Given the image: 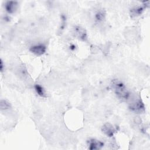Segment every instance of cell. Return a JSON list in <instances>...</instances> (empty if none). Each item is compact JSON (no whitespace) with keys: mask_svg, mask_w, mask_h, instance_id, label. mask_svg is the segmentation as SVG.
Listing matches in <instances>:
<instances>
[{"mask_svg":"<svg viewBox=\"0 0 150 150\" xmlns=\"http://www.w3.org/2000/svg\"><path fill=\"white\" fill-rule=\"evenodd\" d=\"M112 86L115 94L119 98L125 100L128 99L129 93L127 90L125 85L122 82L115 80L113 81Z\"/></svg>","mask_w":150,"mask_h":150,"instance_id":"6da1fadb","label":"cell"},{"mask_svg":"<svg viewBox=\"0 0 150 150\" xmlns=\"http://www.w3.org/2000/svg\"><path fill=\"white\" fill-rule=\"evenodd\" d=\"M130 100L129 103V108L137 113H141L144 111V105L139 98H128Z\"/></svg>","mask_w":150,"mask_h":150,"instance_id":"7a4b0ae2","label":"cell"},{"mask_svg":"<svg viewBox=\"0 0 150 150\" xmlns=\"http://www.w3.org/2000/svg\"><path fill=\"white\" fill-rule=\"evenodd\" d=\"M30 51L36 56H41L43 54L46 50V46L43 44H37L30 47Z\"/></svg>","mask_w":150,"mask_h":150,"instance_id":"3957f363","label":"cell"},{"mask_svg":"<svg viewBox=\"0 0 150 150\" xmlns=\"http://www.w3.org/2000/svg\"><path fill=\"white\" fill-rule=\"evenodd\" d=\"M104 145V143L100 140L96 139H90L88 142V146L90 149H100Z\"/></svg>","mask_w":150,"mask_h":150,"instance_id":"277c9868","label":"cell"},{"mask_svg":"<svg viewBox=\"0 0 150 150\" xmlns=\"http://www.w3.org/2000/svg\"><path fill=\"white\" fill-rule=\"evenodd\" d=\"M102 131L103 132H104L107 136L110 137L113 136L115 132V129L114 127L109 123H107L105 125H104V126L102 128Z\"/></svg>","mask_w":150,"mask_h":150,"instance_id":"5b68a950","label":"cell"},{"mask_svg":"<svg viewBox=\"0 0 150 150\" xmlns=\"http://www.w3.org/2000/svg\"><path fill=\"white\" fill-rule=\"evenodd\" d=\"M18 3L16 1H8L5 4V9L9 13H13L18 8Z\"/></svg>","mask_w":150,"mask_h":150,"instance_id":"8992f818","label":"cell"},{"mask_svg":"<svg viewBox=\"0 0 150 150\" xmlns=\"http://www.w3.org/2000/svg\"><path fill=\"white\" fill-rule=\"evenodd\" d=\"M75 32L77 36L80 39L84 40L87 38L85 30L81 27H77L75 29Z\"/></svg>","mask_w":150,"mask_h":150,"instance_id":"52a82bcc","label":"cell"},{"mask_svg":"<svg viewBox=\"0 0 150 150\" xmlns=\"http://www.w3.org/2000/svg\"><path fill=\"white\" fill-rule=\"evenodd\" d=\"M35 90L39 96L43 97H46L45 91L44 88H43V87H42L40 85H39V84L35 85Z\"/></svg>","mask_w":150,"mask_h":150,"instance_id":"ba28073f","label":"cell"},{"mask_svg":"<svg viewBox=\"0 0 150 150\" xmlns=\"http://www.w3.org/2000/svg\"><path fill=\"white\" fill-rule=\"evenodd\" d=\"M10 105L9 103H8L7 101H6L5 100H2L1 102V108L2 110H6L9 108Z\"/></svg>","mask_w":150,"mask_h":150,"instance_id":"9c48e42d","label":"cell"}]
</instances>
